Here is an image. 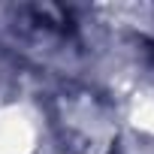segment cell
Returning <instances> with one entry per match:
<instances>
[{"instance_id": "1", "label": "cell", "mask_w": 154, "mask_h": 154, "mask_svg": "<svg viewBox=\"0 0 154 154\" xmlns=\"http://www.w3.org/2000/svg\"><path fill=\"white\" fill-rule=\"evenodd\" d=\"M54 127L72 154H112L118 139L112 109L91 91H63L54 106Z\"/></svg>"}, {"instance_id": "2", "label": "cell", "mask_w": 154, "mask_h": 154, "mask_svg": "<svg viewBox=\"0 0 154 154\" xmlns=\"http://www.w3.org/2000/svg\"><path fill=\"white\" fill-rule=\"evenodd\" d=\"M33 15V24H39L42 30H51V33H72L75 24H72V12L63 9V6H54V3H45V6H30L27 9Z\"/></svg>"}]
</instances>
